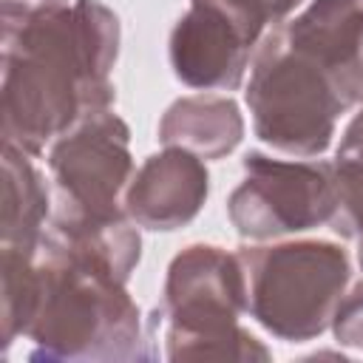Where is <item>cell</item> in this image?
<instances>
[{
	"instance_id": "obj_10",
	"label": "cell",
	"mask_w": 363,
	"mask_h": 363,
	"mask_svg": "<svg viewBox=\"0 0 363 363\" xmlns=\"http://www.w3.org/2000/svg\"><path fill=\"white\" fill-rule=\"evenodd\" d=\"M210 193L204 159L184 147L164 145L147 156L125 190V213L145 230H179L190 224Z\"/></svg>"
},
{
	"instance_id": "obj_15",
	"label": "cell",
	"mask_w": 363,
	"mask_h": 363,
	"mask_svg": "<svg viewBox=\"0 0 363 363\" xmlns=\"http://www.w3.org/2000/svg\"><path fill=\"white\" fill-rule=\"evenodd\" d=\"M193 3H207L216 6L218 11H224L244 34L250 43L258 45V40L264 37V31L278 23H284L301 0H193Z\"/></svg>"
},
{
	"instance_id": "obj_14",
	"label": "cell",
	"mask_w": 363,
	"mask_h": 363,
	"mask_svg": "<svg viewBox=\"0 0 363 363\" xmlns=\"http://www.w3.org/2000/svg\"><path fill=\"white\" fill-rule=\"evenodd\" d=\"M37 303V252L0 247V337L3 354L26 337Z\"/></svg>"
},
{
	"instance_id": "obj_2",
	"label": "cell",
	"mask_w": 363,
	"mask_h": 363,
	"mask_svg": "<svg viewBox=\"0 0 363 363\" xmlns=\"http://www.w3.org/2000/svg\"><path fill=\"white\" fill-rule=\"evenodd\" d=\"M28 360H150L142 312L108 267L43 235L37 252V303L26 332Z\"/></svg>"
},
{
	"instance_id": "obj_17",
	"label": "cell",
	"mask_w": 363,
	"mask_h": 363,
	"mask_svg": "<svg viewBox=\"0 0 363 363\" xmlns=\"http://www.w3.org/2000/svg\"><path fill=\"white\" fill-rule=\"evenodd\" d=\"M335 159L352 162V164H363V105H360V111L354 113V119L346 125Z\"/></svg>"
},
{
	"instance_id": "obj_13",
	"label": "cell",
	"mask_w": 363,
	"mask_h": 363,
	"mask_svg": "<svg viewBox=\"0 0 363 363\" xmlns=\"http://www.w3.org/2000/svg\"><path fill=\"white\" fill-rule=\"evenodd\" d=\"M51 216L48 187L31 162V153L3 145V199H0V247L40 252L45 221Z\"/></svg>"
},
{
	"instance_id": "obj_6",
	"label": "cell",
	"mask_w": 363,
	"mask_h": 363,
	"mask_svg": "<svg viewBox=\"0 0 363 363\" xmlns=\"http://www.w3.org/2000/svg\"><path fill=\"white\" fill-rule=\"evenodd\" d=\"M337 207L332 162L244 156V182L227 199V216L241 238L267 241L329 224Z\"/></svg>"
},
{
	"instance_id": "obj_4",
	"label": "cell",
	"mask_w": 363,
	"mask_h": 363,
	"mask_svg": "<svg viewBox=\"0 0 363 363\" xmlns=\"http://www.w3.org/2000/svg\"><path fill=\"white\" fill-rule=\"evenodd\" d=\"M247 309L278 340L303 343L332 326L352 275L349 255L335 241H284L244 247Z\"/></svg>"
},
{
	"instance_id": "obj_7",
	"label": "cell",
	"mask_w": 363,
	"mask_h": 363,
	"mask_svg": "<svg viewBox=\"0 0 363 363\" xmlns=\"http://www.w3.org/2000/svg\"><path fill=\"white\" fill-rule=\"evenodd\" d=\"M54 204L82 213H113L133 179L130 128L111 108L82 116L48 150Z\"/></svg>"
},
{
	"instance_id": "obj_16",
	"label": "cell",
	"mask_w": 363,
	"mask_h": 363,
	"mask_svg": "<svg viewBox=\"0 0 363 363\" xmlns=\"http://www.w3.org/2000/svg\"><path fill=\"white\" fill-rule=\"evenodd\" d=\"M329 329L340 346L363 352V284L340 298Z\"/></svg>"
},
{
	"instance_id": "obj_11",
	"label": "cell",
	"mask_w": 363,
	"mask_h": 363,
	"mask_svg": "<svg viewBox=\"0 0 363 363\" xmlns=\"http://www.w3.org/2000/svg\"><path fill=\"white\" fill-rule=\"evenodd\" d=\"M45 235L71 252L99 261L125 284L142 258L139 224L125 213V207L113 213H82L54 204Z\"/></svg>"
},
{
	"instance_id": "obj_19",
	"label": "cell",
	"mask_w": 363,
	"mask_h": 363,
	"mask_svg": "<svg viewBox=\"0 0 363 363\" xmlns=\"http://www.w3.org/2000/svg\"><path fill=\"white\" fill-rule=\"evenodd\" d=\"M357 261H360V267H363V233L357 235Z\"/></svg>"
},
{
	"instance_id": "obj_3",
	"label": "cell",
	"mask_w": 363,
	"mask_h": 363,
	"mask_svg": "<svg viewBox=\"0 0 363 363\" xmlns=\"http://www.w3.org/2000/svg\"><path fill=\"white\" fill-rule=\"evenodd\" d=\"M247 312V272L238 252L184 247L167 267L164 315L170 360H269V349L238 326Z\"/></svg>"
},
{
	"instance_id": "obj_8",
	"label": "cell",
	"mask_w": 363,
	"mask_h": 363,
	"mask_svg": "<svg viewBox=\"0 0 363 363\" xmlns=\"http://www.w3.org/2000/svg\"><path fill=\"white\" fill-rule=\"evenodd\" d=\"M255 43L216 6L190 3L170 31V65L176 79L196 91H235Z\"/></svg>"
},
{
	"instance_id": "obj_5",
	"label": "cell",
	"mask_w": 363,
	"mask_h": 363,
	"mask_svg": "<svg viewBox=\"0 0 363 363\" xmlns=\"http://www.w3.org/2000/svg\"><path fill=\"white\" fill-rule=\"evenodd\" d=\"M244 102L255 136L298 159L326 153L340 113L349 111L335 82L309 57L289 48L278 28L255 51Z\"/></svg>"
},
{
	"instance_id": "obj_9",
	"label": "cell",
	"mask_w": 363,
	"mask_h": 363,
	"mask_svg": "<svg viewBox=\"0 0 363 363\" xmlns=\"http://www.w3.org/2000/svg\"><path fill=\"white\" fill-rule=\"evenodd\" d=\"M278 31L335 82L349 108L363 105V0H312Z\"/></svg>"
},
{
	"instance_id": "obj_1",
	"label": "cell",
	"mask_w": 363,
	"mask_h": 363,
	"mask_svg": "<svg viewBox=\"0 0 363 363\" xmlns=\"http://www.w3.org/2000/svg\"><path fill=\"white\" fill-rule=\"evenodd\" d=\"M0 31L3 145L40 156L82 116L111 108L119 17L105 3L74 0L0 20Z\"/></svg>"
},
{
	"instance_id": "obj_12",
	"label": "cell",
	"mask_w": 363,
	"mask_h": 363,
	"mask_svg": "<svg viewBox=\"0 0 363 363\" xmlns=\"http://www.w3.org/2000/svg\"><path fill=\"white\" fill-rule=\"evenodd\" d=\"M244 136V116L230 96L196 94L176 99L162 122L159 142L184 147L199 159H221L238 147Z\"/></svg>"
},
{
	"instance_id": "obj_18",
	"label": "cell",
	"mask_w": 363,
	"mask_h": 363,
	"mask_svg": "<svg viewBox=\"0 0 363 363\" xmlns=\"http://www.w3.org/2000/svg\"><path fill=\"white\" fill-rule=\"evenodd\" d=\"M60 6H68V0H0V20H20Z\"/></svg>"
}]
</instances>
